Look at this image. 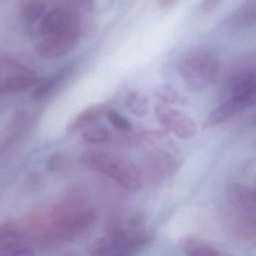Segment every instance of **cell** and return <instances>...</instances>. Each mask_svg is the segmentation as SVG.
<instances>
[{
  "label": "cell",
  "instance_id": "1",
  "mask_svg": "<svg viewBox=\"0 0 256 256\" xmlns=\"http://www.w3.org/2000/svg\"><path fill=\"white\" fill-rule=\"evenodd\" d=\"M178 70L187 89L199 92L216 80L220 60L214 50L200 46L190 49L182 55Z\"/></svg>",
  "mask_w": 256,
  "mask_h": 256
},
{
  "label": "cell",
  "instance_id": "2",
  "mask_svg": "<svg viewBox=\"0 0 256 256\" xmlns=\"http://www.w3.org/2000/svg\"><path fill=\"white\" fill-rule=\"evenodd\" d=\"M80 161L89 168L114 180L127 191L137 192L142 188L140 174L128 160L102 151L88 150L82 152Z\"/></svg>",
  "mask_w": 256,
  "mask_h": 256
},
{
  "label": "cell",
  "instance_id": "3",
  "mask_svg": "<svg viewBox=\"0 0 256 256\" xmlns=\"http://www.w3.org/2000/svg\"><path fill=\"white\" fill-rule=\"evenodd\" d=\"M152 236L142 228H110L90 248L94 256H131L151 242Z\"/></svg>",
  "mask_w": 256,
  "mask_h": 256
},
{
  "label": "cell",
  "instance_id": "4",
  "mask_svg": "<svg viewBox=\"0 0 256 256\" xmlns=\"http://www.w3.org/2000/svg\"><path fill=\"white\" fill-rule=\"evenodd\" d=\"M256 71L239 68L226 78L220 92L221 102L230 98L256 96Z\"/></svg>",
  "mask_w": 256,
  "mask_h": 256
},
{
  "label": "cell",
  "instance_id": "5",
  "mask_svg": "<svg viewBox=\"0 0 256 256\" xmlns=\"http://www.w3.org/2000/svg\"><path fill=\"white\" fill-rule=\"evenodd\" d=\"M155 114L164 128L180 138L190 139L196 136L197 128L194 121L182 112L162 103L156 106Z\"/></svg>",
  "mask_w": 256,
  "mask_h": 256
},
{
  "label": "cell",
  "instance_id": "6",
  "mask_svg": "<svg viewBox=\"0 0 256 256\" xmlns=\"http://www.w3.org/2000/svg\"><path fill=\"white\" fill-rule=\"evenodd\" d=\"M80 29H72L58 35L47 36L36 48V52L44 60H54L68 54L78 41Z\"/></svg>",
  "mask_w": 256,
  "mask_h": 256
},
{
  "label": "cell",
  "instance_id": "7",
  "mask_svg": "<svg viewBox=\"0 0 256 256\" xmlns=\"http://www.w3.org/2000/svg\"><path fill=\"white\" fill-rule=\"evenodd\" d=\"M72 29H80L76 13L64 7H56L43 17L40 30L46 36L58 35Z\"/></svg>",
  "mask_w": 256,
  "mask_h": 256
},
{
  "label": "cell",
  "instance_id": "8",
  "mask_svg": "<svg viewBox=\"0 0 256 256\" xmlns=\"http://www.w3.org/2000/svg\"><path fill=\"white\" fill-rule=\"evenodd\" d=\"M228 200L240 216L256 217V194L253 188L232 182L227 190Z\"/></svg>",
  "mask_w": 256,
  "mask_h": 256
},
{
  "label": "cell",
  "instance_id": "9",
  "mask_svg": "<svg viewBox=\"0 0 256 256\" xmlns=\"http://www.w3.org/2000/svg\"><path fill=\"white\" fill-rule=\"evenodd\" d=\"M256 96L230 98L221 102L205 120L204 127L210 128L218 125L238 114L250 108L256 104Z\"/></svg>",
  "mask_w": 256,
  "mask_h": 256
},
{
  "label": "cell",
  "instance_id": "10",
  "mask_svg": "<svg viewBox=\"0 0 256 256\" xmlns=\"http://www.w3.org/2000/svg\"><path fill=\"white\" fill-rule=\"evenodd\" d=\"M98 220V212L94 208H88L70 216L72 239L83 238L92 232Z\"/></svg>",
  "mask_w": 256,
  "mask_h": 256
},
{
  "label": "cell",
  "instance_id": "11",
  "mask_svg": "<svg viewBox=\"0 0 256 256\" xmlns=\"http://www.w3.org/2000/svg\"><path fill=\"white\" fill-rule=\"evenodd\" d=\"M182 251L187 256H220L222 253L218 248L204 240L196 236H184L180 240Z\"/></svg>",
  "mask_w": 256,
  "mask_h": 256
},
{
  "label": "cell",
  "instance_id": "12",
  "mask_svg": "<svg viewBox=\"0 0 256 256\" xmlns=\"http://www.w3.org/2000/svg\"><path fill=\"white\" fill-rule=\"evenodd\" d=\"M108 110L104 104L90 106L79 114L74 119L68 124L66 128L68 132H76L98 120Z\"/></svg>",
  "mask_w": 256,
  "mask_h": 256
},
{
  "label": "cell",
  "instance_id": "13",
  "mask_svg": "<svg viewBox=\"0 0 256 256\" xmlns=\"http://www.w3.org/2000/svg\"><path fill=\"white\" fill-rule=\"evenodd\" d=\"M256 0H246L240 7L230 16L229 25L234 28H242L256 22Z\"/></svg>",
  "mask_w": 256,
  "mask_h": 256
},
{
  "label": "cell",
  "instance_id": "14",
  "mask_svg": "<svg viewBox=\"0 0 256 256\" xmlns=\"http://www.w3.org/2000/svg\"><path fill=\"white\" fill-rule=\"evenodd\" d=\"M46 4L42 0H24L20 8L22 18L28 24H34L44 16Z\"/></svg>",
  "mask_w": 256,
  "mask_h": 256
},
{
  "label": "cell",
  "instance_id": "15",
  "mask_svg": "<svg viewBox=\"0 0 256 256\" xmlns=\"http://www.w3.org/2000/svg\"><path fill=\"white\" fill-rule=\"evenodd\" d=\"M125 104L130 112L136 116H145L149 110V100L138 91H130L126 97Z\"/></svg>",
  "mask_w": 256,
  "mask_h": 256
},
{
  "label": "cell",
  "instance_id": "16",
  "mask_svg": "<svg viewBox=\"0 0 256 256\" xmlns=\"http://www.w3.org/2000/svg\"><path fill=\"white\" fill-rule=\"evenodd\" d=\"M155 96L164 104H185L186 100L179 91L170 85L164 84L156 88Z\"/></svg>",
  "mask_w": 256,
  "mask_h": 256
},
{
  "label": "cell",
  "instance_id": "17",
  "mask_svg": "<svg viewBox=\"0 0 256 256\" xmlns=\"http://www.w3.org/2000/svg\"><path fill=\"white\" fill-rule=\"evenodd\" d=\"M41 79L34 76H14L8 78L6 80L4 86L7 90L11 92H18L34 86Z\"/></svg>",
  "mask_w": 256,
  "mask_h": 256
},
{
  "label": "cell",
  "instance_id": "18",
  "mask_svg": "<svg viewBox=\"0 0 256 256\" xmlns=\"http://www.w3.org/2000/svg\"><path fill=\"white\" fill-rule=\"evenodd\" d=\"M62 80H64L62 74H56L54 77L50 78L34 90L32 98L38 101L46 100L54 92L55 90L58 88Z\"/></svg>",
  "mask_w": 256,
  "mask_h": 256
},
{
  "label": "cell",
  "instance_id": "19",
  "mask_svg": "<svg viewBox=\"0 0 256 256\" xmlns=\"http://www.w3.org/2000/svg\"><path fill=\"white\" fill-rule=\"evenodd\" d=\"M82 138L85 142L92 144L106 143L109 140L108 130L102 125H96L84 132Z\"/></svg>",
  "mask_w": 256,
  "mask_h": 256
},
{
  "label": "cell",
  "instance_id": "20",
  "mask_svg": "<svg viewBox=\"0 0 256 256\" xmlns=\"http://www.w3.org/2000/svg\"><path fill=\"white\" fill-rule=\"evenodd\" d=\"M71 166L70 156L62 152L52 155L48 160L47 169L53 173H60L67 170Z\"/></svg>",
  "mask_w": 256,
  "mask_h": 256
},
{
  "label": "cell",
  "instance_id": "21",
  "mask_svg": "<svg viewBox=\"0 0 256 256\" xmlns=\"http://www.w3.org/2000/svg\"><path fill=\"white\" fill-rule=\"evenodd\" d=\"M108 120L116 130L122 132H130L132 130V124L126 118L120 114L116 110L108 109L106 112Z\"/></svg>",
  "mask_w": 256,
  "mask_h": 256
},
{
  "label": "cell",
  "instance_id": "22",
  "mask_svg": "<svg viewBox=\"0 0 256 256\" xmlns=\"http://www.w3.org/2000/svg\"><path fill=\"white\" fill-rule=\"evenodd\" d=\"M221 2V0H203L202 10L205 12H210Z\"/></svg>",
  "mask_w": 256,
  "mask_h": 256
},
{
  "label": "cell",
  "instance_id": "23",
  "mask_svg": "<svg viewBox=\"0 0 256 256\" xmlns=\"http://www.w3.org/2000/svg\"><path fill=\"white\" fill-rule=\"evenodd\" d=\"M176 0H160V6L162 8H168L172 6Z\"/></svg>",
  "mask_w": 256,
  "mask_h": 256
}]
</instances>
